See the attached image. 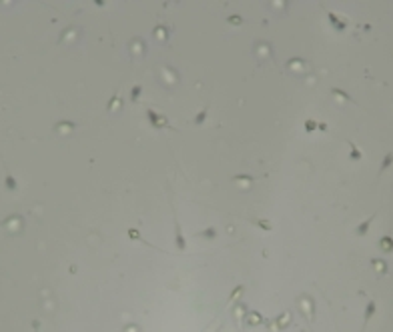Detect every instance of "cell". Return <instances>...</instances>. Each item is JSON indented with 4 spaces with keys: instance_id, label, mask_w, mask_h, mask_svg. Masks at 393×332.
<instances>
[{
    "instance_id": "cell-11",
    "label": "cell",
    "mask_w": 393,
    "mask_h": 332,
    "mask_svg": "<svg viewBox=\"0 0 393 332\" xmlns=\"http://www.w3.org/2000/svg\"><path fill=\"white\" fill-rule=\"evenodd\" d=\"M329 20H331V22L337 26V30H343V28H345V24H343V22H339V20H337V16L333 14V12H329Z\"/></svg>"
},
{
    "instance_id": "cell-10",
    "label": "cell",
    "mask_w": 393,
    "mask_h": 332,
    "mask_svg": "<svg viewBox=\"0 0 393 332\" xmlns=\"http://www.w3.org/2000/svg\"><path fill=\"white\" fill-rule=\"evenodd\" d=\"M371 220H373V216H371V218H369V220H365V222H363V224H361V226H359V228H357V230H355V232L359 234V236H363V234H365V232H367V228H369V224H371Z\"/></svg>"
},
{
    "instance_id": "cell-8",
    "label": "cell",
    "mask_w": 393,
    "mask_h": 332,
    "mask_svg": "<svg viewBox=\"0 0 393 332\" xmlns=\"http://www.w3.org/2000/svg\"><path fill=\"white\" fill-rule=\"evenodd\" d=\"M199 236H203V238H209V240H211V238H215V236H217V230H215V228H213V226H209V228H207V230L199 232Z\"/></svg>"
},
{
    "instance_id": "cell-2",
    "label": "cell",
    "mask_w": 393,
    "mask_h": 332,
    "mask_svg": "<svg viewBox=\"0 0 393 332\" xmlns=\"http://www.w3.org/2000/svg\"><path fill=\"white\" fill-rule=\"evenodd\" d=\"M174 242H177V248L181 250V252L187 250V240H185V236H183V230H181V224H179V222H174Z\"/></svg>"
},
{
    "instance_id": "cell-4",
    "label": "cell",
    "mask_w": 393,
    "mask_h": 332,
    "mask_svg": "<svg viewBox=\"0 0 393 332\" xmlns=\"http://www.w3.org/2000/svg\"><path fill=\"white\" fill-rule=\"evenodd\" d=\"M375 308H377V306H375V302H373V300L367 302V306H365V324H367L369 320H371V316L375 314Z\"/></svg>"
},
{
    "instance_id": "cell-16",
    "label": "cell",
    "mask_w": 393,
    "mask_h": 332,
    "mask_svg": "<svg viewBox=\"0 0 393 332\" xmlns=\"http://www.w3.org/2000/svg\"><path fill=\"white\" fill-rule=\"evenodd\" d=\"M229 22H235V24H241V22H243V18H241V16H231V18H229Z\"/></svg>"
},
{
    "instance_id": "cell-7",
    "label": "cell",
    "mask_w": 393,
    "mask_h": 332,
    "mask_svg": "<svg viewBox=\"0 0 393 332\" xmlns=\"http://www.w3.org/2000/svg\"><path fill=\"white\" fill-rule=\"evenodd\" d=\"M140 92H143V86H140V84L133 86V90H130V100L136 102V100H139V96H140Z\"/></svg>"
},
{
    "instance_id": "cell-3",
    "label": "cell",
    "mask_w": 393,
    "mask_h": 332,
    "mask_svg": "<svg viewBox=\"0 0 393 332\" xmlns=\"http://www.w3.org/2000/svg\"><path fill=\"white\" fill-rule=\"evenodd\" d=\"M379 246H381L383 252H391V250H393V238L391 236H383V238H381V242H379Z\"/></svg>"
},
{
    "instance_id": "cell-12",
    "label": "cell",
    "mask_w": 393,
    "mask_h": 332,
    "mask_svg": "<svg viewBox=\"0 0 393 332\" xmlns=\"http://www.w3.org/2000/svg\"><path fill=\"white\" fill-rule=\"evenodd\" d=\"M128 238L130 240H143V238H140V234H139V230H134V228H128Z\"/></svg>"
},
{
    "instance_id": "cell-14",
    "label": "cell",
    "mask_w": 393,
    "mask_h": 332,
    "mask_svg": "<svg viewBox=\"0 0 393 332\" xmlns=\"http://www.w3.org/2000/svg\"><path fill=\"white\" fill-rule=\"evenodd\" d=\"M391 162H393V154H387V156H385V160H383V164H381V172H383L385 168L391 164Z\"/></svg>"
},
{
    "instance_id": "cell-15",
    "label": "cell",
    "mask_w": 393,
    "mask_h": 332,
    "mask_svg": "<svg viewBox=\"0 0 393 332\" xmlns=\"http://www.w3.org/2000/svg\"><path fill=\"white\" fill-rule=\"evenodd\" d=\"M305 128H307V130H315V128H317V122L307 120V122H305Z\"/></svg>"
},
{
    "instance_id": "cell-1",
    "label": "cell",
    "mask_w": 393,
    "mask_h": 332,
    "mask_svg": "<svg viewBox=\"0 0 393 332\" xmlns=\"http://www.w3.org/2000/svg\"><path fill=\"white\" fill-rule=\"evenodd\" d=\"M146 118L151 120V124H152L155 128H171V124H168L167 116H161V114H157L152 108H149V110H146Z\"/></svg>"
},
{
    "instance_id": "cell-9",
    "label": "cell",
    "mask_w": 393,
    "mask_h": 332,
    "mask_svg": "<svg viewBox=\"0 0 393 332\" xmlns=\"http://www.w3.org/2000/svg\"><path fill=\"white\" fill-rule=\"evenodd\" d=\"M253 224L261 226L263 230H273V224H271V222H267V220H259V218H253Z\"/></svg>"
},
{
    "instance_id": "cell-6",
    "label": "cell",
    "mask_w": 393,
    "mask_h": 332,
    "mask_svg": "<svg viewBox=\"0 0 393 332\" xmlns=\"http://www.w3.org/2000/svg\"><path fill=\"white\" fill-rule=\"evenodd\" d=\"M4 184H6L8 190H16V180H14L12 174H6V176H4Z\"/></svg>"
},
{
    "instance_id": "cell-5",
    "label": "cell",
    "mask_w": 393,
    "mask_h": 332,
    "mask_svg": "<svg viewBox=\"0 0 393 332\" xmlns=\"http://www.w3.org/2000/svg\"><path fill=\"white\" fill-rule=\"evenodd\" d=\"M207 114H209V108H203V110H201V112H199V114H196V116L193 118V124H196V126H201V124L205 122Z\"/></svg>"
},
{
    "instance_id": "cell-17",
    "label": "cell",
    "mask_w": 393,
    "mask_h": 332,
    "mask_svg": "<svg viewBox=\"0 0 393 332\" xmlns=\"http://www.w3.org/2000/svg\"><path fill=\"white\" fill-rule=\"evenodd\" d=\"M351 158L353 160H359V158H361V152H359V150H353L351 152Z\"/></svg>"
},
{
    "instance_id": "cell-13",
    "label": "cell",
    "mask_w": 393,
    "mask_h": 332,
    "mask_svg": "<svg viewBox=\"0 0 393 332\" xmlns=\"http://www.w3.org/2000/svg\"><path fill=\"white\" fill-rule=\"evenodd\" d=\"M259 176H249V174H239V176H235L233 180H257Z\"/></svg>"
}]
</instances>
